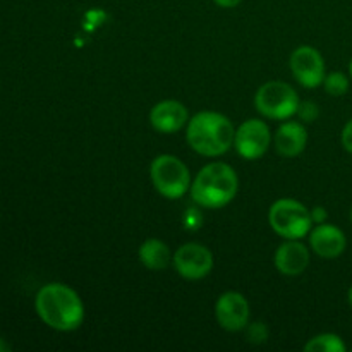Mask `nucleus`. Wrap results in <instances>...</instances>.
Here are the masks:
<instances>
[{"instance_id": "f257e3e1", "label": "nucleus", "mask_w": 352, "mask_h": 352, "mask_svg": "<svg viewBox=\"0 0 352 352\" xmlns=\"http://www.w3.org/2000/svg\"><path fill=\"white\" fill-rule=\"evenodd\" d=\"M34 308L45 325L58 332L78 330L85 322V305L72 287L65 284H47L38 291Z\"/></svg>"}, {"instance_id": "f03ea898", "label": "nucleus", "mask_w": 352, "mask_h": 352, "mask_svg": "<svg viewBox=\"0 0 352 352\" xmlns=\"http://www.w3.org/2000/svg\"><path fill=\"white\" fill-rule=\"evenodd\" d=\"M236 127L232 120L220 112L203 110L189 119L186 141L196 153L215 158L226 155L234 146Z\"/></svg>"}, {"instance_id": "7ed1b4c3", "label": "nucleus", "mask_w": 352, "mask_h": 352, "mask_svg": "<svg viewBox=\"0 0 352 352\" xmlns=\"http://www.w3.org/2000/svg\"><path fill=\"white\" fill-rule=\"evenodd\" d=\"M239 179L236 170L223 162H212L196 174L191 182V199L201 208L217 210L229 205L237 195Z\"/></svg>"}, {"instance_id": "20e7f679", "label": "nucleus", "mask_w": 352, "mask_h": 352, "mask_svg": "<svg viewBox=\"0 0 352 352\" xmlns=\"http://www.w3.org/2000/svg\"><path fill=\"white\" fill-rule=\"evenodd\" d=\"M268 223L284 239H302L313 229L311 210L292 198H280L268 210Z\"/></svg>"}, {"instance_id": "39448f33", "label": "nucleus", "mask_w": 352, "mask_h": 352, "mask_svg": "<svg viewBox=\"0 0 352 352\" xmlns=\"http://www.w3.org/2000/svg\"><path fill=\"white\" fill-rule=\"evenodd\" d=\"M150 177L155 189L167 199H179L191 189V174L175 155H158L150 165Z\"/></svg>"}, {"instance_id": "423d86ee", "label": "nucleus", "mask_w": 352, "mask_h": 352, "mask_svg": "<svg viewBox=\"0 0 352 352\" xmlns=\"http://www.w3.org/2000/svg\"><path fill=\"white\" fill-rule=\"evenodd\" d=\"M301 100L298 91L284 81H268L254 95V107L272 120H287L298 113Z\"/></svg>"}, {"instance_id": "0eeeda50", "label": "nucleus", "mask_w": 352, "mask_h": 352, "mask_svg": "<svg viewBox=\"0 0 352 352\" xmlns=\"http://www.w3.org/2000/svg\"><path fill=\"white\" fill-rule=\"evenodd\" d=\"M172 265L186 280H201L213 270V254L203 244L186 243L172 254Z\"/></svg>"}, {"instance_id": "6e6552de", "label": "nucleus", "mask_w": 352, "mask_h": 352, "mask_svg": "<svg viewBox=\"0 0 352 352\" xmlns=\"http://www.w3.org/2000/svg\"><path fill=\"white\" fill-rule=\"evenodd\" d=\"M274 136L267 122L260 119H250L236 129L234 148L244 160H258L270 148Z\"/></svg>"}, {"instance_id": "1a4fd4ad", "label": "nucleus", "mask_w": 352, "mask_h": 352, "mask_svg": "<svg viewBox=\"0 0 352 352\" xmlns=\"http://www.w3.org/2000/svg\"><path fill=\"white\" fill-rule=\"evenodd\" d=\"M291 71L296 81L305 88H316L325 79V60L315 47L301 45L291 55Z\"/></svg>"}, {"instance_id": "9d476101", "label": "nucleus", "mask_w": 352, "mask_h": 352, "mask_svg": "<svg viewBox=\"0 0 352 352\" xmlns=\"http://www.w3.org/2000/svg\"><path fill=\"white\" fill-rule=\"evenodd\" d=\"M215 318L227 332H241L250 323V302L237 291L223 292L215 302Z\"/></svg>"}, {"instance_id": "9b49d317", "label": "nucleus", "mask_w": 352, "mask_h": 352, "mask_svg": "<svg viewBox=\"0 0 352 352\" xmlns=\"http://www.w3.org/2000/svg\"><path fill=\"white\" fill-rule=\"evenodd\" d=\"M308 236L313 253L323 260H336L342 256L347 248L346 234L333 223H316V227L309 230Z\"/></svg>"}, {"instance_id": "f8f14e48", "label": "nucleus", "mask_w": 352, "mask_h": 352, "mask_svg": "<svg viewBox=\"0 0 352 352\" xmlns=\"http://www.w3.org/2000/svg\"><path fill=\"white\" fill-rule=\"evenodd\" d=\"M189 122V112L177 100H162L150 110V124L162 134H174Z\"/></svg>"}, {"instance_id": "ddd939ff", "label": "nucleus", "mask_w": 352, "mask_h": 352, "mask_svg": "<svg viewBox=\"0 0 352 352\" xmlns=\"http://www.w3.org/2000/svg\"><path fill=\"white\" fill-rule=\"evenodd\" d=\"M274 263L282 275H301L309 265V250L301 239H285L275 251Z\"/></svg>"}, {"instance_id": "4468645a", "label": "nucleus", "mask_w": 352, "mask_h": 352, "mask_svg": "<svg viewBox=\"0 0 352 352\" xmlns=\"http://www.w3.org/2000/svg\"><path fill=\"white\" fill-rule=\"evenodd\" d=\"M308 143V133L301 122L285 120L274 134V146L284 158H296L305 151Z\"/></svg>"}, {"instance_id": "2eb2a0df", "label": "nucleus", "mask_w": 352, "mask_h": 352, "mask_svg": "<svg viewBox=\"0 0 352 352\" xmlns=\"http://www.w3.org/2000/svg\"><path fill=\"white\" fill-rule=\"evenodd\" d=\"M140 261L144 268L151 272H162L172 263V253L167 244L157 237H150L144 241L138 251Z\"/></svg>"}, {"instance_id": "dca6fc26", "label": "nucleus", "mask_w": 352, "mask_h": 352, "mask_svg": "<svg viewBox=\"0 0 352 352\" xmlns=\"http://www.w3.org/2000/svg\"><path fill=\"white\" fill-rule=\"evenodd\" d=\"M306 352H346L347 346L337 333H320L308 340Z\"/></svg>"}, {"instance_id": "f3484780", "label": "nucleus", "mask_w": 352, "mask_h": 352, "mask_svg": "<svg viewBox=\"0 0 352 352\" xmlns=\"http://www.w3.org/2000/svg\"><path fill=\"white\" fill-rule=\"evenodd\" d=\"M323 86L330 96H344L349 91V76L340 71L329 72L323 79Z\"/></svg>"}, {"instance_id": "a211bd4d", "label": "nucleus", "mask_w": 352, "mask_h": 352, "mask_svg": "<svg viewBox=\"0 0 352 352\" xmlns=\"http://www.w3.org/2000/svg\"><path fill=\"white\" fill-rule=\"evenodd\" d=\"M244 330H246V340L250 344L260 346V344H265L268 340V327L265 323H248V327Z\"/></svg>"}, {"instance_id": "6ab92c4d", "label": "nucleus", "mask_w": 352, "mask_h": 352, "mask_svg": "<svg viewBox=\"0 0 352 352\" xmlns=\"http://www.w3.org/2000/svg\"><path fill=\"white\" fill-rule=\"evenodd\" d=\"M298 116L301 117V120H305V122H313V120L318 119L320 116V109L318 105H316L315 102H301V105H299V110H298Z\"/></svg>"}, {"instance_id": "aec40b11", "label": "nucleus", "mask_w": 352, "mask_h": 352, "mask_svg": "<svg viewBox=\"0 0 352 352\" xmlns=\"http://www.w3.org/2000/svg\"><path fill=\"white\" fill-rule=\"evenodd\" d=\"M340 141H342L344 150L349 151L352 155V119L344 126L342 134H340Z\"/></svg>"}, {"instance_id": "412c9836", "label": "nucleus", "mask_w": 352, "mask_h": 352, "mask_svg": "<svg viewBox=\"0 0 352 352\" xmlns=\"http://www.w3.org/2000/svg\"><path fill=\"white\" fill-rule=\"evenodd\" d=\"M311 217L315 223L327 222V210L323 208V206H315V208L311 210Z\"/></svg>"}, {"instance_id": "4be33fe9", "label": "nucleus", "mask_w": 352, "mask_h": 352, "mask_svg": "<svg viewBox=\"0 0 352 352\" xmlns=\"http://www.w3.org/2000/svg\"><path fill=\"white\" fill-rule=\"evenodd\" d=\"M213 2L219 7H222V9H234V7L239 6L243 0H213Z\"/></svg>"}, {"instance_id": "5701e85b", "label": "nucleus", "mask_w": 352, "mask_h": 352, "mask_svg": "<svg viewBox=\"0 0 352 352\" xmlns=\"http://www.w3.org/2000/svg\"><path fill=\"white\" fill-rule=\"evenodd\" d=\"M7 351H10V346L2 339V337H0V352H7Z\"/></svg>"}, {"instance_id": "b1692460", "label": "nucleus", "mask_w": 352, "mask_h": 352, "mask_svg": "<svg viewBox=\"0 0 352 352\" xmlns=\"http://www.w3.org/2000/svg\"><path fill=\"white\" fill-rule=\"evenodd\" d=\"M347 301H349L351 308H352V285L349 287V292H347Z\"/></svg>"}, {"instance_id": "393cba45", "label": "nucleus", "mask_w": 352, "mask_h": 352, "mask_svg": "<svg viewBox=\"0 0 352 352\" xmlns=\"http://www.w3.org/2000/svg\"><path fill=\"white\" fill-rule=\"evenodd\" d=\"M349 76L352 78V58H351V64H349Z\"/></svg>"}, {"instance_id": "a878e982", "label": "nucleus", "mask_w": 352, "mask_h": 352, "mask_svg": "<svg viewBox=\"0 0 352 352\" xmlns=\"http://www.w3.org/2000/svg\"><path fill=\"white\" fill-rule=\"evenodd\" d=\"M351 222H352V210H351Z\"/></svg>"}]
</instances>
